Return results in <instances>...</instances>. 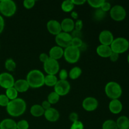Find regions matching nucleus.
<instances>
[{"instance_id": "obj_27", "label": "nucleus", "mask_w": 129, "mask_h": 129, "mask_svg": "<svg viewBox=\"0 0 129 129\" xmlns=\"http://www.w3.org/2000/svg\"><path fill=\"white\" fill-rule=\"evenodd\" d=\"M5 94L8 98L10 101H11L16 99L18 98V91L16 90V89L14 87H12V88H8V89H6Z\"/></svg>"}, {"instance_id": "obj_25", "label": "nucleus", "mask_w": 129, "mask_h": 129, "mask_svg": "<svg viewBox=\"0 0 129 129\" xmlns=\"http://www.w3.org/2000/svg\"><path fill=\"white\" fill-rule=\"evenodd\" d=\"M74 8V5L73 4L72 0H66L62 3L61 9L63 11L66 13L72 12Z\"/></svg>"}, {"instance_id": "obj_24", "label": "nucleus", "mask_w": 129, "mask_h": 129, "mask_svg": "<svg viewBox=\"0 0 129 129\" xmlns=\"http://www.w3.org/2000/svg\"><path fill=\"white\" fill-rule=\"evenodd\" d=\"M58 81L57 78L55 75H47L45 76V79H44V84L47 86L53 87L55 86Z\"/></svg>"}, {"instance_id": "obj_38", "label": "nucleus", "mask_w": 129, "mask_h": 129, "mask_svg": "<svg viewBox=\"0 0 129 129\" xmlns=\"http://www.w3.org/2000/svg\"><path fill=\"white\" fill-rule=\"evenodd\" d=\"M69 76L68 71L66 69H62L59 73V80H67V78Z\"/></svg>"}, {"instance_id": "obj_7", "label": "nucleus", "mask_w": 129, "mask_h": 129, "mask_svg": "<svg viewBox=\"0 0 129 129\" xmlns=\"http://www.w3.org/2000/svg\"><path fill=\"white\" fill-rule=\"evenodd\" d=\"M110 15L114 21H121L125 18L127 13L125 9L123 6L117 5L112 7L110 11Z\"/></svg>"}, {"instance_id": "obj_26", "label": "nucleus", "mask_w": 129, "mask_h": 129, "mask_svg": "<svg viewBox=\"0 0 129 129\" xmlns=\"http://www.w3.org/2000/svg\"><path fill=\"white\" fill-rule=\"evenodd\" d=\"M69 74V78L71 79H77L81 76L82 74V70L79 67H74L70 70Z\"/></svg>"}, {"instance_id": "obj_2", "label": "nucleus", "mask_w": 129, "mask_h": 129, "mask_svg": "<svg viewBox=\"0 0 129 129\" xmlns=\"http://www.w3.org/2000/svg\"><path fill=\"white\" fill-rule=\"evenodd\" d=\"M45 76L44 73L38 69L31 70L26 76V81L29 86L32 88H39L44 85Z\"/></svg>"}, {"instance_id": "obj_43", "label": "nucleus", "mask_w": 129, "mask_h": 129, "mask_svg": "<svg viewBox=\"0 0 129 129\" xmlns=\"http://www.w3.org/2000/svg\"><path fill=\"white\" fill-rule=\"evenodd\" d=\"M49 55H47V54H45V53H42V54H40V55H39V59H40V62H43V64L45 63V62L49 59Z\"/></svg>"}, {"instance_id": "obj_40", "label": "nucleus", "mask_w": 129, "mask_h": 129, "mask_svg": "<svg viewBox=\"0 0 129 129\" xmlns=\"http://www.w3.org/2000/svg\"><path fill=\"white\" fill-rule=\"evenodd\" d=\"M100 8L105 13L108 12V11H110L111 8H112V7H111V4L109 2H108V1H105L103 5L101 6Z\"/></svg>"}, {"instance_id": "obj_22", "label": "nucleus", "mask_w": 129, "mask_h": 129, "mask_svg": "<svg viewBox=\"0 0 129 129\" xmlns=\"http://www.w3.org/2000/svg\"><path fill=\"white\" fill-rule=\"evenodd\" d=\"M30 111L31 115L34 117H42L44 115V112H45V110L42 108L41 105L39 104H35L31 106Z\"/></svg>"}, {"instance_id": "obj_48", "label": "nucleus", "mask_w": 129, "mask_h": 129, "mask_svg": "<svg viewBox=\"0 0 129 129\" xmlns=\"http://www.w3.org/2000/svg\"><path fill=\"white\" fill-rule=\"evenodd\" d=\"M71 16L74 20H78V13L75 11H73L71 12Z\"/></svg>"}, {"instance_id": "obj_41", "label": "nucleus", "mask_w": 129, "mask_h": 129, "mask_svg": "<svg viewBox=\"0 0 129 129\" xmlns=\"http://www.w3.org/2000/svg\"><path fill=\"white\" fill-rule=\"evenodd\" d=\"M69 120L73 122V123L79 120V117H78V113H76V112H72V113H71L69 116Z\"/></svg>"}, {"instance_id": "obj_50", "label": "nucleus", "mask_w": 129, "mask_h": 129, "mask_svg": "<svg viewBox=\"0 0 129 129\" xmlns=\"http://www.w3.org/2000/svg\"><path fill=\"white\" fill-rule=\"evenodd\" d=\"M127 61H128V64H129V54H128V56H127Z\"/></svg>"}, {"instance_id": "obj_8", "label": "nucleus", "mask_w": 129, "mask_h": 129, "mask_svg": "<svg viewBox=\"0 0 129 129\" xmlns=\"http://www.w3.org/2000/svg\"><path fill=\"white\" fill-rule=\"evenodd\" d=\"M73 37L70 34L64 31H61L60 34L55 36V40L57 46L60 47L62 49H66L71 45Z\"/></svg>"}, {"instance_id": "obj_47", "label": "nucleus", "mask_w": 129, "mask_h": 129, "mask_svg": "<svg viewBox=\"0 0 129 129\" xmlns=\"http://www.w3.org/2000/svg\"><path fill=\"white\" fill-rule=\"evenodd\" d=\"M74 5H83L86 3L85 0H72Z\"/></svg>"}, {"instance_id": "obj_13", "label": "nucleus", "mask_w": 129, "mask_h": 129, "mask_svg": "<svg viewBox=\"0 0 129 129\" xmlns=\"http://www.w3.org/2000/svg\"><path fill=\"white\" fill-rule=\"evenodd\" d=\"M113 40H114L113 35L110 30H103L100 34L99 41L102 45L110 46Z\"/></svg>"}, {"instance_id": "obj_10", "label": "nucleus", "mask_w": 129, "mask_h": 129, "mask_svg": "<svg viewBox=\"0 0 129 129\" xmlns=\"http://www.w3.org/2000/svg\"><path fill=\"white\" fill-rule=\"evenodd\" d=\"M71 84L67 80H58L54 86V91L59 96H66L69 93Z\"/></svg>"}, {"instance_id": "obj_16", "label": "nucleus", "mask_w": 129, "mask_h": 129, "mask_svg": "<svg viewBox=\"0 0 129 129\" xmlns=\"http://www.w3.org/2000/svg\"><path fill=\"white\" fill-rule=\"evenodd\" d=\"M108 108L111 113L113 114H118L123 109V105L118 99L112 100L109 103Z\"/></svg>"}, {"instance_id": "obj_12", "label": "nucleus", "mask_w": 129, "mask_h": 129, "mask_svg": "<svg viewBox=\"0 0 129 129\" xmlns=\"http://www.w3.org/2000/svg\"><path fill=\"white\" fill-rule=\"evenodd\" d=\"M82 107L86 112H93L98 108V101L94 97H87L83 101Z\"/></svg>"}, {"instance_id": "obj_30", "label": "nucleus", "mask_w": 129, "mask_h": 129, "mask_svg": "<svg viewBox=\"0 0 129 129\" xmlns=\"http://www.w3.org/2000/svg\"><path fill=\"white\" fill-rule=\"evenodd\" d=\"M5 66L6 70L10 72H12L14 71L15 69H16V64L13 59L10 58V59H8L6 60L5 62Z\"/></svg>"}, {"instance_id": "obj_18", "label": "nucleus", "mask_w": 129, "mask_h": 129, "mask_svg": "<svg viewBox=\"0 0 129 129\" xmlns=\"http://www.w3.org/2000/svg\"><path fill=\"white\" fill-rule=\"evenodd\" d=\"M14 88L16 89L18 93H25L28 90L29 84L26 79H20L15 81L14 84Z\"/></svg>"}, {"instance_id": "obj_49", "label": "nucleus", "mask_w": 129, "mask_h": 129, "mask_svg": "<svg viewBox=\"0 0 129 129\" xmlns=\"http://www.w3.org/2000/svg\"><path fill=\"white\" fill-rule=\"evenodd\" d=\"M86 49H87V45L85 44V43L83 42V44H82V45L80 47V48H79V49L80 51H84V50H86Z\"/></svg>"}, {"instance_id": "obj_9", "label": "nucleus", "mask_w": 129, "mask_h": 129, "mask_svg": "<svg viewBox=\"0 0 129 129\" xmlns=\"http://www.w3.org/2000/svg\"><path fill=\"white\" fill-rule=\"evenodd\" d=\"M60 66L58 60L52 58H49L44 63V69L45 73L49 75H55L59 72Z\"/></svg>"}, {"instance_id": "obj_46", "label": "nucleus", "mask_w": 129, "mask_h": 129, "mask_svg": "<svg viewBox=\"0 0 129 129\" xmlns=\"http://www.w3.org/2000/svg\"><path fill=\"white\" fill-rule=\"evenodd\" d=\"M5 28V20L1 15H0V34L3 32Z\"/></svg>"}, {"instance_id": "obj_3", "label": "nucleus", "mask_w": 129, "mask_h": 129, "mask_svg": "<svg viewBox=\"0 0 129 129\" xmlns=\"http://www.w3.org/2000/svg\"><path fill=\"white\" fill-rule=\"evenodd\" d=\"M105 92L107 97L111 100L118 99L122 94V88L117 82L110 81L106 84Z\"/></svg>"}, {"instance_id": "obj_44", "label": "nucleus", "mask_w": 129, "mask_h": 129, "mask_svg": "<svg viewBox=\"0 0 129 129\" xmlns=\"http://www.w3.org/2000/svg\"><path fill=\"white\" fill-rule=\"evenodd\" d=\"M109 58L112 62H117L119 59V54L112 52Z\"/></svg>"}, {"instance_id": "obj_39", "label": "nucleus", "mask_w": 129, "mask_h": 129, "mask_svg": "<svg viewBox=\"0 0 129 129\" xmlns=\"http://www.w3.org/2000/svg\"><path fill=\"white\" fill-rule=\"evenodd\" d=\"M83 28V21L81 20H77L76 22H74V30L81 31Z\"/></svg>"}, {"instance_id": "obj_37", "label": "nucleus", "mask_w": 129, "mask_h": 129, "mask_svg": "<svg viewBox=\"0 0 129 129\" xmlns=\"http://www.w3.org/2000/svg\"><path fill=\"white\" fill-rule=\"evenodd\" d=\"M70 129H84V125L83 122L78 120L72 123Z\"/></svg>"}, {"instance_id": "obj_23", "label": "nucleus", "mask_w": 129, "mask_h": 129, "mask_svg": "<svg viewBox=\"0 0 129 129\" xmlns=\"http://www.w3.org/2000/svg\"><path fill=\"white\" fill-rule=\"evenodd\" d=\"M118 129H128L129 128V118L127 116H120L117 118V121Z\"/></svg>"}, {"instance_id": "obj_28", "label": "nucleus", "mask_w": 129, "mask_h": 129, "mask_svg": "<svg viewBox=\"0 0 129 129\" xmlns=\"http://www.w3.org/2000/svg\"><path fill=\"white\" fill-rule=\"evenodd\" d=\"M102 129H118L116 121L113 120H107L102 125Z\"/></svg>"}, {"instance_id": "obj_20", "label": "nucleus", "mask_w": 129, "mask_h": 129, "mask_svg": "<svg viewBox=\"0 0 129 129\" xmlns=\"http://www.w3.org/2000/svg\"><path fill=\"white\" fill-rule=\"evenodd\" d=\"M112 52V50L111 49L110 46L105 45H100L97 47L96 48V53L100 57L103 58H108L110 57L111 54Z\"/></svg>"}, {"instance_id": "obj_1", "label": "nucleus", "mask_w": 129, "mask_h": 129, "mask_svg": "<svg viewBox=\"0 0 129 129\" xmlns=\"http://www.w3.org/2000/svg\"><path fill=\"white\" fill-rule=\"evenodd\" d=\"M6 108L7 113L13 117L21 116L25 112L26 103L22 98H17L13 100L10 101Z\"/></svg>"}, {"instance_id": "obj_31", "label": "nucleus", "mask_w": 129, "mask_h": 129, "mask_svg": "<svg viewBox=\"0 0 129 129\" xmlns=\"http://www.w3.org/2000/svg\"><path fill=\"white\" fill-rule=\"evenodd\" d=\"M106 13H107L103 11L101 8L96 9V10L94 11V19H95L96 20H97V21H101V20H102L105 17Z\"/></svg>"}, {"instance_id": "obj_17", "label": "nucleus", "mask_w": 129, "mask_h": 129, "mask_svg": "<svg viewBox=\"0 0 129 129\" xmlns=\"http://www.w3.org/2000/svg\"><path fill=\"white\" fill-rule=\"evenodd\" d=\"M62 31L64 32L70 33L74 30V21L73 19L66 18L60 23Z\"/></svg>"}, {"instance_id": "obj_4", "label": "nucleus", "mask_w": 129, "mask_h": 129, "mask_svg": "<svg viewBox=\"0 0 129 129\" xmlns=\"http://www.w3.org/2000/svg\"><path fill=\"white\" fill-rule=\"evenodd\" d=\"M110 47L113 52L118 54H123L129 49V42L125 38L118 37L113 40Z\"/></svg>"}, {"instance_id": "obj_45", "label": "nucleus", "mask_w": 129, "mask_h": 129, "mask_svg": "<svg viewBox=\"0 0 129 129\" xmlns=\"http://www.w3.org/2000/svg\"><path fill=\"white\" fill-rule=\"evenodd\" d=\"M41 106L42 107V108H44V110H47L49 109L50 108H51V104L48 102L47 100H45L42 103Z\"/></svg>"}, {"instance_id": "obj_6", "label": "nucleus", "mask_w": 129, "mask_h": 129, "mask_svg": "<svg viewBox=\"0 0 129 129\" xmlns=\"http://www.w3.org/2000/svg\"><path fill=\"white\" fill-rule=\"evenodd\" d=\"M81 55V51L79 49L73 46H69L64 50V55L66 62L70 64H75L79 60Z\"/></svg>"}, {"instance_id": "obj_19", "label": "nucleus", "mask_w": 129, "mask_h": 129, "mask_svg": "<svg viewBox=\"0 0 129 129\" xmlns=\"http://www.w3.org/2000/svg\"><path fill=\"white\" fill-rule=\"evenodd\" d=\"M64 55V49L60 47L54 46L49 50V57L55 60H59Z\"/></svg>"}, {"instance_id": "obj_15", "label": "nucleus", "mask_w": 129, "mask_h": 129, "mask_svg": "<svg viewBox=\"0 0 129 129\" xmlns=\"http://www.w3.org/2000/svg\"><path fill=\"white\" fill-rule=\"evenodd\" d=\"M44 117L45 119L50 122H55L59 119L60 113L59 111L54 108H50L44 112Z\"/></svg>"}, {"instance_id": "obj_5", "label": "nucleus", "mask_w": 129, "mask_h": 129, "mask_svg": "<svg viewBox=\"0 0 129 129\" xmlns=\"http://www.w3.org/2000/svg\"><path fill=\"white\" fill-rule=\"evenodd\" d=\"M16 11V3L12 0L0 1V12L6 17L13 16Z\"/></svg>"}, {"instance_id": "obj_34", "label": "nucleus", "mask_w": 129, "mask_h": 129, "mask_svg": "<svg viewBox=\"0 0 129 129\" xmlns=\"http://www.w3.org/2000/svg\"><path fill=\"white\" fill-rule=\"evenodd\" d=\"M10 102V100L8 99L5 94H0V106L3 107H6L8 104Z\"/></svg>"}, {"instance_id": "obj_33", "label": "nucleus", "mask_w": 129, "mask_h": 129, "mask_svg": "<svg viewBox=\"0 0 129 129\" xmlns=\"http://www.w3.org/2000/svg\"><path fill=\"white\" fill-rule=\"evenodd\" d=\"M29 127V123L26 120H21L16 123L17 129H28Z\"/></svg>"}, {"instance_id": "obj_32", "label": "nucleus", "mask_w": 129, "mask_h": 129, "mask_svg": "<svg viewBox=\"0 0 129 129\" xmlns=\"http://www.w3.org/2000/svg\"><path fill=\"white\" fill-rule=\"evenodd\" d=\"M104 1L105 0H88L87 2L92 8L98 9L100 8Z\"/></svg>"}, {"instance_id": "obj_14", "label": "nucleus", "mask_w": 129, "mask_h": 129, "mask_svg": "<svg viewBox=\"0 0 129 129\" xmlns=\"http://www.w3.org/2000/svg\"><path fill=\"white\" fill-rule=\"evenodd\" d=\"M47 28L50 34L55 36L62 31L60 23L55 20H49L47 23Z\"/></svg>"}, {"instance_id": "obj_21", "label": "nucleus", "mask_w": 129, "mask_h": 129, "mask_svg": "<svg viewBox=\"0 0 129 129\" xmlns=\"http://www.w3.org/2000/svg\"><path fill=\"white\" fill-rule=\"evenodd\" d=\"M0 129H17L16 122L11 118H5L0 122Z\"/></svg>"}, {"instance_id": "obj_29", "label": "nucleus", "mask_w": 129, "mask_h": 129, "mask_svg": "<svg viewBox=\"0 0 129 129\" xmlns=\"http://www.w3.org/2000/svg\"><path fill=\"white\" fill-rule=\"evenodd\" d=\"M59 99H60V96L57 93H55V91H53L49 93L47 96V100L51 105H54L58 103L59 101Z\"/></svg>"}, {"instance_id": "obj_11", "label": "nucleus", "mask_w": 129, "mask_h": 129, "mask_svg": "<svg viewBox=\"0 0 129 129\" xmlns=\"http://www.w3.org/2000/svg\"><path fill=\"white\" fill-rule=\"evenodd\" d=\"M14 77L9 73H3L0 74V86L7 89L12 88L15 84Z\"/></svg>"}, {"instance_id": "obj_36", "label": "nucleus", "mask_w": 129, "mask_h": 129, "mask_svg": "<svg viewBox=\"0 0 129 129\" xmlns=\"http://www.w3.org/2000/svg\"><path fill=\"white\" fill-rule=\"evenodd\" d=\"M23 6L26 9H31L35 6V1L34 0H25L23 3Z\"/></svg>"}, {"instance_id": "obj_51", "label": "nucleus", "mask_w": 129, "mask_h": 129, "mask_svg": "<svg viewBox=\"0 0 129 129\" xmlns=\"http://www.w3.org/2000/svg\"><path fill=\"white\" fill-rule=\"evenodd\" d=\"M128 129H129V128H128Z\"/></svg>"}, {"instance_id": "obj_35", "label": "nucleus", "mask_w": 129, "mask_h": 129, "mask_svg": "<svg viewBox=\"0 0 129 129\" xmlns=\"http://www.w3.org/2000/svg\"><path fill=\"white\" fill-rule=\"evenodd\" d=\"M83 42L81 39H79V38H73L71 42V46L79 49L80 47L82 45V44H83Z\"/></svg>"}, {"instance_id": "obj_42", "label": "nucleus", "mask_w": 129, "mask_h": 129, "mask_svg": "<svg viewBox=\"0 0 129 129\" xmlns=\"http://www.w3.org/2000/svg\"><path fill=\"white\" fill-rule=\"evenodd\" d=\"M82 32L81 31H78V30H74L71 32V37L73 38H79V39H81L82 38Z\"/></svg>"}]
</instances>
